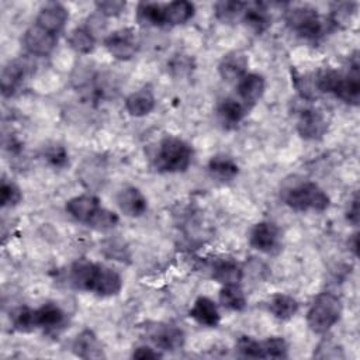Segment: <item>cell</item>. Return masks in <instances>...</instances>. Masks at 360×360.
<instances>
[{
    "mask_svg": "<svg viewBox=\"0 0 360 360\" xmlns=\"http://www.w3.org/2000/svg\"><path fill=\"white\" fill-rule=\"evenodd\" d=\"M248 107L233 97H226L218 104V115L226 124H239L248 114Z\"/></svg>",
    "mask_w": 360,
    "mask_h": 360,
    "instance_id": "cell-27",
    "label": "cell"
},
{
    "mask_svg": "<svg viewBox=\"0 0 360 360\" xmlns=\"http://www.w3.org/2000/svg\"><path fill=\"white\" fill-rule=\"evenodd\" d=\"M242 20L256 34L264 32L271 25V15L260 3H246Z\"/></svg>",
    "mask_w": 360,
    "mask_h": 360,
    "instance_id": "cell-21",
    "label": "cell"
},
{
    "mask_svg": "<svg viewBox=\"0 0 360 360\" xmlns=\"http://www.w3.org/2000/svg\"><path fill=\"white\" fill-rule=\"evenodd\" d=\"M246 7V3L242 1H232V0H224L215 3V14L222 21H229L239 14L243 13Z\"/></svg>",
    "mask_w": 360,
    "mask_h": 360,
    "instance_id": "cell-35",
    "label": "cell"
},
{
    "mask_svg": "<svg viewBox=\"0 0 360 360\" xmlns=\"http://www.w3.org/2000/svg\"><path fill=\"white\" fill-rule=\"evenodd\" d=\"M208 170L217 180L229 181L238 176L239 166L231 156L215 155L208 162Z\"/></svg>",
    "mask_w": 360,
    "mask_h": 360,
    "instance_id": "cell-25",
    "label": "cell"
},
{
    "mask_svg": "<svg viewBox=\"0 0 360 360\" xmlns=\"http://www.w3.org/2000/svg\"><path fill=\"white\" fill-rule=\"evenodd\" d=\"M155 108V96L149 87L132 91L125 98V110L132 117H145Z\"/></svg>",
    "mask_w": 360,
    "mask_h": 360,
    "instance_id": "cell-18",
    "label": "cell"
},
{
    "mask_svg": "<svg viewBox=\"0 0 360 360\" xmlns=\"http://www.w3.org/2000/svg\"><path fill=\"white\" fill-rule=\"evenodd\" d=\"M21 200H22V193H21L20 187L15 183L3 179L1 186H0V204H1V207H14Z\"/></svg>",
    "mask_w": 360,
    "mask_h": 360,
    "instance_id": "cell-33",
    "label": "cell"
},
{
    "mask_svg": "<svg viewBox=\"0 0 360 360\" xmlns=\"http://www.w3.org/2000/svg\"><path fill=\"white\" fill-rule=\"evenodd\" d=\"M28 75V65L21 60H13L8 62L3 70H1V76H0V86H1V93L3 96H13L18 87L22 84L25 76Z\"/></svg>",
    "mask_w": 360,
    "mask_h": 360,
    "instance_id": "cell-15",
    "label": "cell"
},
{
    "mask_svg": "<svg viewBox=\"0 0 360 360\" xmlns=\"http://www.w3.org/2000/svg\"><path fill=\"white\" fill-rule=\"evenodd\" d=\"M136 21L146 27H162L165 21V4L142 1L136 7Z\"/></svg>",
    "mask_w": 360,
    "mask_h": 360,
    "instance_id": "cell-24",
    "label": "cell"
},
{
    "mask_svg": "<svg viewBox=\"0 0 360 360\" xmlns=\"http://www.w3.org/2000/svg\"><path fill=\"white\" fill-rule=\"evenodd\" d=\"M263 359H285L288 356L287 342L280 336H271L262 342Z\"/></svg>",
    "mask_w": 360,
    "mask_h": 360,
    "instance_id": "cell-32",
    "label": "cell"
},
{
    "mask_svg": "<svg viewBox=\"0 0 360 360\" xmlns=\"http://www.w3.org/2000/svg\"><path fill=\"white\" fill-rule=\"evenodd\" d=\"M287 25L300 37L307 39H316L322 35L323 24L318 10L308 4H300L288 8L284 14Z\"/></svg>",
    "mask_w": 360,
    "mask_h": 360,
    "instance_id": "cell-5",
    "label": "cell"
},
{
    "mask_svg": "<svg viewBox=\"0 0 360 360\" xmlns=\"http://www.w3.org/2000/svg\"><path fill=\"white\" fill-rule=\"evenodd\" d=\"M68 18L69 11L65 6H62L60 3H49L39 10L35 18V24L46 30L48 32L58 35V32H60L65 27Z\"/></svg>",
    "mask_w": 360,
    "mask_h": 360,
    "instance_id": "cell-12",
    "label": "cell"
},
{
    "mask_svg": "<svg viewBox=\"0 0 360 360\" xmlns=\"http://www.w3.org/2000/svg\"><path fill=\"white\" fill-rule=\"evenodd\" d=\"M284 202L295 211H318L322 212L329 208L330 200L314 181H301L287 187L283 193Z\"/></svg>",
    "mask_w": 360,
    "mask_h": 360,
    "instance_id": "cell-3",
    "label": "cell"
},
{
    "mask_svg": "<svg viewBox=\"0 0 360 360\" xmlns=\"http://www.w3.org/2000/svg\"><path fill=\"white\" fill-rule=\"evenodd\" d=\"M104 46L112 58L129 60L136 53L135 32L131 28L117 30L104 38Z\"/></svg>",
    "mask_w": 360,
    "mask_h": 360,
    "instance_id": "cell-7",
    "label": "cell"
},
{
    "mask_svg": "<svg viewBox=\"0 0 360 360\" xmlns=\"http://www.w3.org/2000/svg\"><path fill=\"white\" fill-rule=\"evenodd\" d=\"M248 56L240 51H232L222 56L218 72L225 82H239L248 73Z\"/></svg>",
    "mask_w": 360,
    "mask_h": 360,
    "instance_id": "cell-13",
    "label": "cell"
},
{
    "mask_svg": "<svg viewBox=\"0 0 360 360\" xmlns=\"http://www.w3.org/2000/svg\"><path fill=\"white\" fill-rule=\"evenodd\" d=\"M236 350L243 357H252V359H263V349L262 342L253 339L252 336H240L236 340Z\"/></svg>",
    "mask_w": 360,
    "mask_h": 360,
    "instance_id": "cell-34",
    "label": "cell"
},
{
    "mask_svg": "<svg viewBox=\"0 0 360 360\" xmlns=\"http://www.w3.org/2000/svg\"><path fill=\"white\" fill-rule=\"evenodd\" d=\"M11 322L15 330L18 332H31L37 329V319H35V309L22 305L18 307L13 314H11Z\"/></svg>",
    "mask_w": 360,
    "mask_h": 360,
    "instance_id": "cell-30",
    "label": "cell"
},
{
    "mask_svg": "<svg viewBox=\"0 0 360 360\" xmlns=\"http://www.w3.org/2000/svg\"><path fill=\"white\" fill-rule=\"evenodd\" d=\"M249 243L259 252L274 255L281 248L280 228L269 221L257 222L249 232Z\"/></svg>",
    "mask_w": 360,
    "mask_h": 360,
    "instance_id": "cell-6",
    "label": "cell"
},
{
    "mask_svg": "<svg viewBox=\"0 0 360 360\" xmlns=\"http://www.w3.org/2000/svg\"><path fill=\"white\" fill-rule=\"evenodd\" d=\"M188 316L193 318L197 323L207 328H215L221 321V314L217 304L211 298L204 295L198 297L194 301L193 307L188 311Z\"/></svg>",
    "mask_w": 360,
    "mask_h": 360,
    "instance_id": "cell-17",
    "label": "cell"
},
{
    "mask_svg": "<svg viewBox=\"0 0 360 360\" xmlns=\"http://www.w3.org/2000/svg\"><path fill=\"white\" fill-rule=\"evenodd\" d=\"M246 302V295L239 284L222 285L219 290V304L229 311H243Z\"/></svg>",
    "mask_w": 360,
    "mask_h": 360,
    "instance_id": "cell-28",
    "label": "cell"
},
{
    "mask_svg": "<svg viewBox=\"0 0 360 360\" xmlns=\"http://www.w3.org/2000/svg\"><path fill=\"white\" fill-rule=\"evenodd\" d=\"M211 277L222 285L239 284L243 277V270L232 259H219L211 267Z\"/></svg>",
    "mask_w": 360,
    "mask_h": 360,
    "instance_id": "cell-19",
    "label": "cell"
},
{
    "mask_svg": "<svg viewBox=\"0 0 360 360\" xmlns=\"http://www.w3.org/2000/svg\"><path fill=\"white\" fill-rule=\"evenodd\" d=\"M45 159L49 162V165L55 167H63L68 165V152L65 150L63 146L53 145L45 150Z\"/></svg>",
    "mask_w": 360,
    "mask_h": 360,
    "instance_id": "cell-37",
    "label": "cell"
},
{
    "mask_svg": "<svg viewBox=\"0 0 360 360\" xmlns=\"http://www.w3.org/2000/svg\"><path fill=\"white\" fill-rule=\"evenodd\" d=\"M149 339L159 350H177L184 345V332L172 323H155L149 329Z\"/></svg>",
    "mask_w": 360,
    "mask_h": 360,
    "instance_id": "cell-9",
    "label": "cell"
},
{
    "mask_svg": "<svg viewBox=\"0 0 360 360\" xmlns=\"http://www.w3.org/2000/svg\"><path fill=\"white\" fill-rule=\"evenodd\" d=\"M193 159V148L181 138L167 135L159 142L155 165L160 172L179 173L188 169Z\"/></svg>",
    "mask_w": 360,
    "mask_h": 360,
    "instance_id": "cell-4",
    "label": "cell"
},
{
    "mask_svg": "<svg viewBox=\"0 0 360 360\" xmlns=\"http://www.w3.org/2000/svg\"><path fill=\"white\" fill-rule=\"evenodd\" d=\"M72 284L100 297H111L121 291L122 278L111 267L87 260H77L70 267Z\"/></svg>",
    "mask_w": 360,
    "mask_h": 360,
    "instance_id": "cell-1",
    "label": "cell"
},
{
    "mask_svg": "<svg viewBox=\"0 0 360 360\" xmlns=\"http://www.w3.org/2000/svg\"><path fill=\"white\" fill-rule=\"evenodd\" d=\"M194 4L187 0H176L165 4V21L170 25L187 22L194 15Z\"/></svg>",
    "mask_w": 360,
    "mask_h": 360,
    "instance_id": "cell-26",
    "label": "cell"
},
{
    "mask_svg": "<svg viewBox=\"0 0 360 360\" xmlns=\"http://www.w3.org/2000/svg\"><path fill=\"white\" fill-rule=\"evenodd\" d=\"M120 222V217L114 212V211H110L104 207H100L94 215L91 217V219L87 222V225L96 231H101V232H105V231H110L112 228L117 226V224Z\"/></svg>",
    "mask_w": 360,
    "mask_h": 360,
    "instance_id": "cell-31",
    "label": "cell"
},
{
    "mask_svg": "<svg viewBox=\"0 0 360 360\" xmlns=\"http://www.w3.org/2000/svg\"><path fill=\"white\" fill-rule=\"evenodd\" d=\"M94 6L101 17H117L125 10L127 3L122 0H100Z\"/></svg>",
    "mask_w": 360,
    "mask_h": 360,
    "instance_id": "cell-36",
    "label": "cell"
},
{
    "mask_svg": "<svg viewBox=\"0 0 360 360\" xmlns=\"http://www.w3.org/2000/svg\"><path fill=\"white\" fill-rule=\"evenodd\" d=\"M346 217H347L349 222H352L353 225L359 224V197H357V194H354V197L349 205Z\"/></svg>",
    "mask_w": 360,
    "mask_h": 360,
    "instance_id": "cell-39",
    "label": "cell"
},
{
    "mask_svg": "<svg viewBox=\"0 0 360 360\" xmlns=\"http://www.w3.org/2000/svg\"><path fill=\"white\" fill-rule=\"evenodd\" d=\"M264 89H266L264 77L259 73H246L236 84L239 100L248 108L255 105L262 98Z\"/></svg>",
    "mask_w": 360,
    "mask_h": 360,
    "instance_id": "cell-14",
    "label": "cell"
},
{
    "mask_svg": "<svg viewBox=\"0 0 360 360\" xmlns=\"http://www.w3.org/2000/svg\"><path fill=\"white\" fill-rule=\"evenodd\" d=\"M134 359H159L162 357V353L158 349H153L150 346H138L134 353H132Z\"/></svg>",
    "mask_w": 360,
    "mask_h": 360,
    "instance_id": "cell-38",
    "label": "cell"
},
{
    "mask_svg": "<svg viewBox=\"0 0 360 360\" xmlns=\"http://www.w3.org/2000/svg\"><path fill=\"white\" fill-rule=\"evenodd\" d=\"M267 308L274 318L280 321H287V319H291L298 312L300 304L294 297L288 294L277 292L271 295Z\"/></svg>",
    "mask_w": 360,
    "mask_h": 360,
    "instance_id": "cell-22",
    "label": "cell"
},
{
    "mask_svg": "<svg viewBox=\"0 0 360 360\" xmlns=\"http://www.w3.org/2000/svg\"><path fill=\"white\" fill-rule=\"evenodd\" d=\"M328 129V122L322 112L314 108H307L301 111L297 121L298 134L308 141L321 139Z\"/></svg>",
    "mask_w": 360,
    "mask_h": 360,
    "instance_id": "cell-10",
    "label": "cell"
},
{
    "mask_svg": "<svg viewBox=\"0 0 360 360\" xmlns=\"http://www.w3.org/2000/svg\"><path fill=\"white\" fill-rule=\"evenodd\" d=\"M117 205L124 215L131 218H138L146 212L148 200L139 188L134 186H128L121 191H118Z\"/></svg>",
    "mask_w": 360,
    "mask_h": 360,
    "instance_id": "cell-11",
    "label": "cell"
},
{
    "mask_svg": "<svg viewBox=\"0 0 360 360\" xmlns=\"http://www.w3.org/2000/svg\"><path fill=\"white\" fill-rule=\"evenodd\" d=\"M342 301L338 295L323 291L315 297L307 311V323L314 333H326L342 315Z\"/></svg>",
    "mask_w": 360,
    "mask_h": 360,
    "instance_id": "cell-2",
    "label": "cell"
},
{
    "mask_svg": "<svg viewBox=\"0 0 360 360\" xmlns=\"http://www.w3.org/2000/svg\"><path fill=\"white\" fill-rule=\"evenodd\" d=\"M350 249H352L353 253L357 256V252H359V239H357V233H354L353 238H352V248H350Z\"/></svg>",
    "mask_w": 360,
    "mask_h": 360,
    "instance_id": "cell-40",
    "label": "cell"
},
{
    "mask_svg": "<svg viewBox=\"0 0 360 360\" xmlns=\"http://www.w3.org/2000/svg\"><path fill=\"white\" fill-rule=\"evenodd\" d=\"M58 42V37L39 25L34 24L28 27L22 35V45L30 55L46 56L49 55Z\"/></svg>",
    "mask_w": 360,
    "mask_h": 360,
    "instance_id": "cell-8",
    "label": "cell"
},
{
    "mask_svg": "<svg viewBox=\"0 0 360 360\" xmlns=\"http://www.w3.org/2000/svg\"><path fill=\"white\" fill-rule=\"evenodd\" d=\"M100 207V200L93 194H80L72 197L65 205L68 214L83 224H87Z\"/></svg>",
    "mask_w": 360,
    "mask_h": 360,
    "instance_id": "cell-16",
    "label": "cell"
},
{
    "mask_svg": "<svg viewBox=\"0 0 360 360\" xmlns=\"http://www.w3.org/2000/svg\"><path fill=\"white\" fill-rule=\"evenodd\" d=\"M35 319L38 328L53 330L63 325L65 312L60 309L59 305L53 302H46L42 304L39 308H35Z\"/></svg>",
    "mask_w": 360,
    "mask_h": 360,
    "instance_id": "cell-23",
    "label": "cell"
},
{
    "mask_svg": "<svg viewBox=\"0 0 360 360\" xmlns=\"http://www.w3.org/2000/svg\"><path fill=\"white\" fill-rule=\"evenodd\" d=\"M72 350L76 356L82 359H100L104 357L101 345L97 339V336L90 330L84 329L82 330L73 340Z\"/></svg>",
    "mask_w": 360,
    "mask_h": 360,
    "instance_id": "cell-20",
    "label": "cell"
},
{
    "mask_svg": "<svg viewBox=\"0 0 360 360\" xmlns=\"http://www.w3.org/2000/svg\"><path fill=\"white\" fill-rule=\"evenodd\" d=\"M68 42L73 51L77 53H90L96 46V35L84 25L76 27L70 31L68 37Z\"/></svg>",
    "mask_w": 360,
    "mask_h": 360,
    "instance_id": "cell-29",
    "label": "cell"
}]
</instances>
